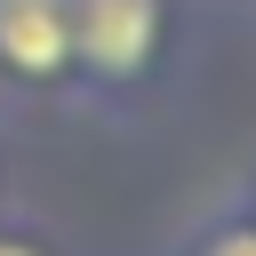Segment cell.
<instances>
[{
	"mask_svg": "<svg viewBox=\"0 0 256 256\" xmlns=\"http://www.w3.org/2000/svg\"><path fill=\"white\" fill-rule=\"evenodd\" d=\"M0 256H40V248H24V240H0Z\"/></svg>",
	"mask_w": 256,
	"mask_h": 256,
	"instance_id": "277c9868",
	"label": "cell"
},
{
	"mask_svg": "<svg viewBox=\"0 0 256 256\" xmlns=\"http://www.w3.org/2000/svg\"><path fill=\"white\" fill-rule=\"evenodd\" d=\"M200 256H256V232H248V224H232V232H216Z\"/></svg>",
	"mask_w": 256,
	"mask_h": 256,
	"instance_id": "3957f363",
	"label": "cell"
},
{
	"mask_svg": "<svg viewBox=\"0 0 256 256\" xmlns=\"http://www.w3.org/2000/svg\"><path fill=\"white\" fill-rule=\"evenodd\" d=\"M64 24H72V56L104 80H128L144 72L152 40H160V0H64Z\"/></svg>",
	"mask_w": 256,
	"mask_h": 256,
	"instance_id": "6da1fadb",
	"label": "cell"
},
{
	"mask_svg": "<svg viewBox=\"0 0 256 256\" xmlns=\"http://www.w3.org/2000/svg\"><path fill=\"white\" fill-rule=\"evenodd\" d=\"M0 64L48 80L72 64V24H64V0H0Z\"/></svg>",
	"mask_w": 256,
	"mask_h": 256,
	"instance_id": "7a4b0ae2",
	"label": "cell"
}]
</instances>
